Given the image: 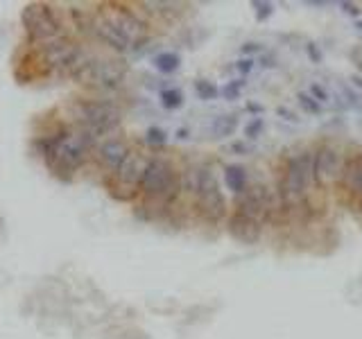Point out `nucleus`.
<instances>
[{"label": "nucleus", "mask_w": 362, "mask_h": 339, "mask_svg": "<svg viewBox=\"0 0 362 339\" xmlns=\"http://www.w3.org/2000/svg\"><path fill=\"white\" fill-rule=\"evenodd\" d=\"M349 81H351V86H353V88L358 86V88L362 90V77H360V75H351V77H349Z\"/></svg>", "instance_id": "f704fd0d"}, {"label": "nucleus", "mask_w": 362, "mask_h": 339, "mask_svg": "<svg viewBox=\"0 0 362 339\" xmlns=\"http://www.w3.org/2000/svg\"><path fill=\"white\" fill-rule=\"evenodd\" d=\"M224 183L235 197L247 190V170L242 166H226L224 168Z\"/></svg>", "instance_id": "2eb2a0df"}, {"label": "nucleus", "mask_w": 362, "mask_h": 339, "mask_svg": "<svg viewBox=\"0 0 362 339\" xmlns=\"http://www.w3.org/2000/svg\"><path fill=\"white\" fill-rule=\"evenodd\" d=\"M93 139L77 129H59L39 141L41 157L54 174H72L88 161L93 152Z\"/></svg>", "instance_id": "f257e3e1"}, {"label": "nucleus", "mask_w": 362, "mask_h": 339, "mask_svg": "<svg viewBox=\"0 0 362 339\" xmlns=\"http://www.w3.org/2000/svg\"><path fill=\"white\" fill-rule=\"evenodd\" d=\"M258 50H260V45L253 43V41H249V43L242 45V54H251V52H258Z\"/></svg>", "instance_id": "2f4dec72"}, {"label": "nucleus", "mask_w": 362, "mask_h": 339, "mask_svg": "<svg viewBox=\"0 0 362 339\" xmlns=\"http://www.w3.org/2000/svg\"><path fill=\"white\" fill-rule=\"evenodd\" d=\"M39 54L48 70L72 77V72L88 59L90 52L81 48V45H77L72 39H68L66 34H61L57 39L39 45Z\"/></svg>", "instance_id": "0eeeda50"}, {"label": "nucleus", "mask_w": 362, "mask_h": 339, "mask_svg": "<svg viewBox=\"0 0 362 339\" xmlns=\"http://www.w3.org/2000/svg\"><path fill=\"white\" fill-rule=\"evenodd\" d=\"M231 150H233V152H238V154H247V152H249V148H247V145H244V143H233V145H231Z\"/></svg>", "instance_id": "72a5a7b5"}, {"label": "nucleus", "mask_w": 362, "mask_h": 339, "mask_svg": "<svg viewBox=\"0 0 362 339\" xmlns=\"http://www.w3.org/2000/svg\"><path fill=\"white\" fill-rule=\"evenodd\" d=\"M306 52H308V57H310L313 63H320L322 61V52L315 48V43H308L306 45Z\"/></svg>", "instance_id": "c756f323"}, {"label": "nucleus", "mask_w": 362, "mask_h": 339, "mask_svg": "<svg viewBox=\"0 0 362 339\" xmlns=\"http://www.w3.org/2000/svg\"><path fill=\"white\" fill-rule=\"evenodd\" d=\"M297 100H299V104H301V109L306 113H310V116H320L322 113V104L317 102L310 93H299Z\"/></svg>", "instance_id": "412c9836"}, {"label": "nucleus", "mask_w": 362, "mask_h": 339, "mask_svg": "<svg viewBox=\"0 0 362 339\" xmlns=\"http://www.w3.org/2000/svg\"><path fill=\"white\" fill-rule=\"evenodd\" d=\"M195 93H197L199 100L208 102V100H215L217 95H220V88H217L213 81H208V79H197L195 81Z\"/></svg>", "instance_id": "6ab92c4d"}, {"label": "nucleus", "mask_w": 362, "mask_h": 339, "mask_svg": "<svg viewBox=\"0 0 362 339\" xmlns=\"http://www.w3.org/2000/svg\"><path fill=\"white\" fill-rule=\"evenodd\" d=\"M159 97H161V107L168 109V111H175V109L184 104V95H181L179 88H163Z\"/></svg>", "instance_id": "a211bd4d"}, {"label": "nucleus", "mask_w": 362, "mask_h": 339, "mask_svg": "<svg viewBox=\"0 0 362 339\" xmlns=\"http://www.w3.org/2000/svg\"><path fill=\"white\" fill-rule=\"evenodd\" d=\"M129 145L123 139H107L104 143H100V148L95 150V159L100 163L107 174H113L118 172V168L123 166L125 159L129 157Z\"/></svg>", "instance_id": "ddd939ff"}, {"label": "nucleus", "mask_w": 362, "mask_h": 339, "mask_svg": "<svg viewBox=\"0 0 362 339\" xmlns=\"http://www.w3.org/2000/svg\"><path fill=\"white\" fill-rule=\"evenodd\" d=\"M308 5H313V7H324L326 3H324V0H310Z\"/></svg>", "instance_id": "4c0bfd02"}, {"label": "nucleus", "mask_w": 362, "mask_h": 339, "mask_svg": "<svg viewBox=\"0 0 362 339\" xmlns=\"http://www.w3.org/2000/svg\"><path fill=\"white\" fill-rule=\"evenodd\" d=\"M143 7H148V12H157V14H175L179 12L177 7H184L181 3H143Z\"/></svg>", "instance_id": "4be33fe9"}, {"label": "nucleus", "mask_w": 362, "mask_h": 339, "mask_svg": "<svg viewBox=\"0 0 362 339\" xmlns=\"http://www.w3.org/2000/svg\"><path fill=\"white\" fill-rule=\"evenodd\" d=\"M251 7L256 9V21H267V18L274 14V5L272 3H260V0H253Z\"/></svg>", "instance_id": "b1692460"}, {"label": "nucleus", "mask_w": 362, "mask_h": 339, "mask_svg": "<svg viewBox=\"0 0 362 339\" xmlns=\"http://www.w3.org/2000/svg\"><path fill=\"white\" fill-rule=\"evenodd\" d=\"M145 143H148L150 148H163V145L168 143V134L159 129V127H150V129L145 132Z\"/></svg>", "instance_id": "aec40b11"}, {"label": "nucleus", "mask_w": 362, "mask_h": 339, "mask_svg": "<svg viewBox=\"0 0 362 339\" xmlns=\"http://www.w3.org/2000/svg\"><path fill=\"white\" fill-rule=\"evenodd\" d=\"M262 129H265V120H262V118H251V120L244 125V136H247V139H258Z\"/></svg>", "instance_id": "5701e85b"}, {"label": "nucleus", "mask_w": 362, "mask_h": 339, "mask_svg": "<svg viewBox=\"0 0 362 339\" xmlns=\"http://www.w3.org/2000/svg\"><path fill=\"white\" fill-rule=\"evenodd\" d=\"M310 95L317 100V102H320V104H324V102H329V93H326V88L322 86V84H313L310 86Z\"/></svg>", "instance_id": "bb28decb"}, {"label": "nucleus", "mask_w": 362, "mask_h": 339, "mask_svg": "<svg viewBox=\"0 0 362 339\" xmlns=\"http://www.w3.org/2000/svg\"><path fill=\"white\" fill-rule=\"evenodd\" d=\"M313 163H315V152L304 150L290 157L285 163L283 179H281V199L288 206H297L308 197V190L315 183L313 177Z\"/></svg>", "instance_id": "423d86ee"}, {"label": "nucleus", "mask_w": 362, "mask_h": 339, "mask_svg": "<svg viewBox=\"0 0 362 339\" xmlns=\"http://www.w3.org/2000/svg\"><path fill=\"white\" fill-rule=\"evenodd\" d=\"M340 88H342V95L347 97V104H349V107H356V109L362 107L360 95L356 93V90H353V86H349V84H340Z\"/></svg>", "instance_id": "393cba45"}, {"label": "nucleus", "mask_w": 362, "mask_h": 339, "mask_svg": "<svg viewBox=\"0 0 362 339\" xmlns=\"http://www.w3.org/2000/svg\"><path fill=\"white\" fill-rule=\"evenodd\" d=\"M226 231L233 237L235 242L240 244H256L262 235V224L256 222V219H251L242 213H231V217L226 219Z\"/></svg>", "instance_id": "4468645a"}, {"label": "nucleus", "mask_w": 362, "mask_h": 339, "mask_svg": "<svg viewBox=\"0 0 362 339\" xmlns=\"http://www.w3.org/2000/svg\"><path fill=\"white\" fill-rule=\"evenodd\" d=\"M278 116H281V118H285V120H290V123H297V118H294L292 113H290L288 109H283V107L278 109Z\"/></svg>", "instance_id": "473e14b6"}, {"label": "nucleus", "mask_w": 362, "mask_h": 339, "mask_svg": "<svg viewBox=\"0 0 362 339\" xmlns=\"http://www.w3.org/2000/svg\"><path fill=\"white\" fill-rule=\"evenodd\" d=\"M177 139H179V141H186V139H188V129H179V132H177Z\"/></svg>", "instance_id": "e433bc0d"}, {"label": "nucleus", "mask_w": 362, "mask_h": 339, "mask_svg": "<svg viewBox=\"0 0 362 339\" xmlns=\"http://www.w3.org/2000/svg\"><path fill=\"white\" fill-rule=\"evenodd\" d=\"M235 68H238L240 75H249V72L253 70V59L251 57H244V59H240L238 63H235Z\"/></svg>", "instance_id": "cd10ccee"}, {"label": "nucleus", "mask_w": 362, "mask_h": 339, "mask_svg": "<svg viewBox=\"0 0 362 339\" xmlns=\"http://www.w3.org/2000/svg\"><path fill=\"white\" fill-rule=\"evenodd\" d=\"M247 111H251V113H260V111H262V107H260V104L249 102V104H247Z\"/></svg>", "instance_id": "c9c22d12"}, {"label": "nucleus", "mask_w": 362, "mask_h": 339, "mask_svg": "<svg viewBox=\"0 0 362 339\" xmlns=\"http://www.w3.org/2000/svg\"><path fill=\"white\" fill-rule=\"evenodd\" d=\"M148 163H150V157H145L143 152H129V157L125 159V163L118 168V172L109 174L107 179V188L111 192V197L120 199V190H125V201H129L139 195Z\"/></svg>", "instance_id": "1a4fd4ad"}, {"label": "nucleus", "mask_w": 362, "mask_h": 339, "mask_svg": "<svg viewBox=\"0 0 362 339\" xmlns=\"http://www.w3.org/2000/svg\"><path fill=\"white\" fill-rule=\"evenodd\" d=\"M72 111H75V120L79 125V129L86 132L93 141L113 134L123 123L120 107L109 102V100L81 97L72 104Z\"/></svg>", "instance_id": "20e7f679"}, {"label": "nucleus", "mask_w": 362, "mask_h": 339, "mask_svg": "<svg viewBox=\"0 0 362 339\" xmlns=\"http://www.w3.org/2000/svg\"><path fill=\"white\" fill-rule=\"evenodd\" d=\"M90 34L95 36L97 41H102L107 48H111V50H116V52H129L134 45H132V41L127 39V36L118 30V27L109 21V18L100 12L93 14V23H90Z\"/></svg>", "instance_id": "f8f14e48"}, {"label": "nucleus", "mask_w": 362, "mask_h": 339, "mask_svg": "<svg viewBox=\"0 0 362 339\" xmlns=\"http://www.w3.org/2000/svg\"><path fill=\"white\" fill-rule=\"evenodd\" d=\"M356 30L362 34V18H358V21H356Z\"/></svg>", "instance_id": "58836bf2"}, {"label": "nucleus", "mask_w": 362, "mask_h": 339, "mask_svg": "<svg viewBox=\"0 0 362 339\" xmlns=\"http://www.w3.org/2000/svg\"><path fill=\"white\" fill-rule=\"evenodd\" d=\"M235 129H238V116L235 113L217 116L211 123V132H213L215 139H229V136L235 134Z\"/></svg>", "instance_id": "dca6fc26"}, {"label": "nucleus", "mask_w": 362, "mask_h": 339, "mask_svg": "<svg viewBox=\"0 0 362 339\" xmlns=\"http://www.w3.org/2000/svg\"><path fill=\"white\" fill-rule=\"evenodd\" d=\"M21 23L25 27V34L36 45H43L63 34L61 21L48 3H30L23 9Z\"/></svg>", "instance_id": "6e6552de"}, {"label": "nucleus", "mask_w": 362, "mask_h": 339, "mask_svg": "<svg viewBox=\"0 0 362 339\" xmlns=\"http://www.w3.org/2000/svg\"><path fill=\"white\" fill-rule=\"evenodd\" d=\"M342 152L331 143H324L315 150V163H313V177L315 183L322 188L333 186L342 177Z\"/></svg>", "instance_id": "9d476101"}, {"label": "nucleus", "mask_w": 362, "mask_h": 339, "mask_svg": "<svg viewBox=\"0 0 362 339\" xmlns=\"http://www.w3.org/2000/svg\"><path fill=\"white\" fill-rule=\"evenodd\" d=\"M181 174L163 157H150L139 192L159 208H168L181 195Z\"/></svg>", "instance_id": "f03ea898"}, {"label": "nucleus", "mask_w": 362, "mask_h": 339, "mask_svg": "<svg viewBox=\"0 0 362 339\" xmlns=\"http://www.w3.org/2000/svg\"><path fill=\"white\" fill-rule=\"evenodd\" d=\"M242 84L244 81H229V84H226L224 88H222V95L226 97V100H238L240 97V90H242Z\"/></svg>", "instance_id": "a878e982"}, {"label": "nucleus", "mask_w": 362, "mask_h": 339, "mask_svg": "<svg viewBox=\"0 0 362 339\" xmlns=\"http://www.w3.org/2000/svg\"><path fill=\"white\" fill-rule=\"evenodd\" d=\"M351 59H353V63H356V68L360 70V77H362V48H353Z\"/></svg>", "instance_id": "7c9ffc66"}, {"label": "nucleus", "mask_w": 362, "mask_h": 339, "mask_svg": "<svg viewBox=\"0 0 362 339\" xmlns=\"http://www.w3.org/2000/svg\"><path fill=\"white\" fill-rule=\"evenodd\" d=\"M340 7H342V12H344V14H349V16H353V18H356V21H358V16H360V7H358L356 3H347V0H342Z\"/></svg>", "instance_id": "c85d7f7f"}, {"label": "nucleus", "mask_w": 362, "mask_h": 339, "mask_svg": "<svg viewBox=\"0 0 362 339\" xmlns=\"http://www.w3.org/2000/svg\"><path fill=\"white\" fill-rule=\"evenodd\" d=\"M127 77V63L118 57H95L88 54V59L72 72V81L79 86L93 90H109L123 84Z\"/></svg>", "instance_id": "39448f33"}, {"label": "nucleus", "mask_w": 362, "mask_h": 339, "mask_svg": "<svg viewBox=\"0 0 362 339\" xmlns=\"http://www.w3.org/2000/svg\"><path fill=\"white\" fill-rule=\"evenodd\" d=\"M100 12H102L109 21L132 41L134 48L145 41V36H148V23H145L136 12H132V9H127L123 5H107L104 9H100Z\"/></svg>", "instance_id": "9b49d317"}, {"label": "nucleus", "mask_w": 362, "mask_h": 339, "mask_svg": "<svg viewBox=\"0 0 362 339\" xmlns=\"http://www.w3.org/2000/svg\"><path fill=\"white\" fill-rule=\"evenodd\" d=\"M181 188L193 192L199 215L208 219V222H220L226 215V199L220 190L213 168L199 166L190 170L186 177H181Z\"/></svg>", "instance_id": "7ed1b4c3"}, {"label": "nucleus", "mask_w": 362, "mask_h": 339, "mask_svg": "<svg viewBox=\"0 0 362 339\" xmlns=\"http://www.w3.org/2000/svg\"><path fill=\"white\" fill-rule=\"evenodd\" d=\"M154 68H157L159 72H163V75H172L175 70H179V63H181V57L177 52H161L154 57Z\"/></svg>", "instance_id": "f3484780"}]
</instances>
